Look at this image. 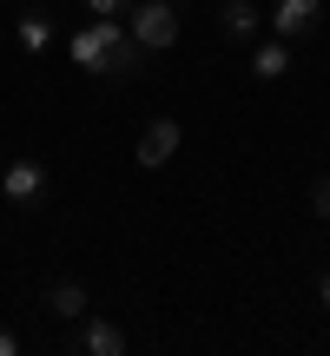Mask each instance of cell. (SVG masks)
Returning <instances> with one entry per match:
<instances>
[{
	"label": "cell",
	"mask_w": 330,
	"mask_h": 356,
	"mask_svg": "<svg viewBox=\"0 0 330 356\" xmlns=\"http://www.w3.org/2000/svg\"><path fill=\"white\" fill-rule=\"evenodd\" d=\"M119 47H126V26H119L113 13H93V26H79V33L66 40L73 66H86V73H113V53Z\"/></svg>",
	"instance_id": "1"
},
{
	"label": "cell",
	"mask_w": 330,
	"mask_h": 356,
	"mask_svg": "<svg viewBox=\"0 0 330 356\" xmlns=\"http://www.w3.org/2000/svg\"><path fill=\"white\" fill-rule=\"evenodd\" d=\"M132 40H139L146 53L178 47V7H172V0H146V7H132Z\"/></svg>",
	"instance_id": "2"
},
{
	"label": "cell",
	"mask_w": 330,
	"mask_h": 356,
	"mask_svg": "<svg viewBox=\"0 0 330 356\" xmlns=\"http://www.w3.org/2000/svg\"><path fill=\"white\" fill-rule=\"evenodd\" d=\"M178 139H185V132H178V119H152V126L139 132V165H146V172H159V165H172V152H178Z\"/></svg>",
	"instance_id": "3"
},
{
	"label": "cell",
	"mask_w": 330,
	"mask_h": 356,
	"mask_svg": "<svg viewBox=\"0 0 330 356\" xmlns=\"http://www.w3.org/2000/svg\"><path fill=\"white\" fill-rule=\"evenodd\" d=\"M324 0H271V26H278V40H304L311 26H317Z\"/></svg>",
	"instance_id": "4"
},
{
	"label": "cell",
	"mask_w": 330,
	"mask_h": 356,
	"mask_svg": "<svg viewBox=\"0 0 330 356\" xmlns=\"http://www.w3.org/2000/svg\"><path fill=\"white\" fill-rule=\"evenodd\" d=\"M0 185H7V198H13V204H33L40 191H47V165H40V159H13Z\"/></svg>",
	"instance_id": "5"
},
{
	"label": "cell",
	"mask_w": 330,
	"mask_h": 356,
	"mask_svg": "<svg viewBox=\"0 0 330 356\" xmlns=\"http://www.w3.org/2000/svg\"><path fill=\"white\" fill-rule=\"evenodd\" d=\"M79 350H86V356H126V330H119V323H100V317H93L86 330H79Z\"/></svg>",
	"instance_id": "6"
},
{
	"label": "cell",
	"mask_w": 330,
	"mask_h": 356,
	"mask_svg": "<svg viewBox=\"0 0 330 356\" xmlns=\"http://www.w3.org/2000/svg\"><path fill=\"white\" fill-rule=\"evenodd\" d=\"M258 20H265V13H258L251 0H218V26H225L231 40H251V33H258Z\"/></svg>",
	"instance_id": "7"
},
{
	"label": "cell",
	"mask_w": 330,
	"mask_h": 356,
	"mask_svg": "<svg viewBox=\"0 0 330 356\" xmlns=\"http://www.w3.org/2000/svg\"><path fill=\"white\" fill-rule=\"evenodd\" d=\"M47 310H53V317H86V291H79L73 277H60L47 291Z\"/></svg>",
	"instance_id": "8"
},
{
	"label": "cell",
	"mask_w": 330,
	"mask_h": 356,
	"mask_svg": "<svg viewBox=\"0 0 330 356\" xmlns=\"http://www.w3.org/2000/svg\"><path fill=\"white\" fill-rule=\"evenodd\" d=\"M251 73H258V79H284V73H291V47H284V40L258 47V53H251Z\"/></svg>",
	"instance_id": "9"
},
{
	"label": "cell",
	"mask_w": 330,
	"mask_h": 356,
	"mask_svg": "<svg viewBox=\"0 0 330 356\" xmlns=\"http://www.w3.org/2000/svg\"><path fill=\"white\" fill-rule=\"evenodd\" d=\"M47 40H53L47 13H26V20H20V47H26V53H47Z\"/></svg>",
	"instance_id": "10"
},
{
	"label": "cell",
	"mask_w": 330,
	"mask_h": 356,
	"mask_svg": "<svg viewBox=\"0 0 330 356\" xmlns=\"http://www.w3.org/2000/svg\"><path fill=\"white\" fill-rule=\"evenodd\" d=\"M311 211L330 218V178H317V185H311Z\"/></svg>",
	"instance_id": "11"
},
{
	"label": "cell",
	"mask_w": 330,
	"mask_h": 356,
	"mask_svg": "<svg viewBox=\"0 0 330 356\" xmlns=\"http://www.w3.org/2000/svg\"><path fill=\"white\" fill-rule=\"evenodd\" d=\"M93 13H119V7H132V0H86Z\"/></svg>",
	"instance_id": "12"
},
{
	"label": "cell",
	"mask_w": 330,
	"mask_h": 356,
	"mask_svg": "<svg viewBox=\"0 0 330 356\" xmlns=\"http://www.w3.org/2000/svg\"><path fill=\"white\" fill-rule=\"evenodd\" d=\"M13 350H20V337H13V330H0V356H13Z\"/></svg>",
	"instance_id": "13"
},
{
	"label": "cell",
	"mask_w": 330,
	"mask_h": 356,
	"mask_svg": "<svg viewBox=\"0 0 330 356\" xmlns=\"http://www.w3.org/2000/svg\"><path fill=\"white\" fill-rule=\"evenodd\" d=\"M317 304L330 310V270H324V277H317Z\"/></svg>",
	"instance_id": "14"
}]
</instances>
